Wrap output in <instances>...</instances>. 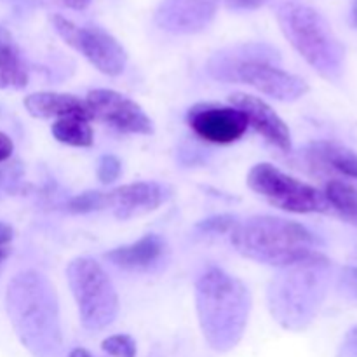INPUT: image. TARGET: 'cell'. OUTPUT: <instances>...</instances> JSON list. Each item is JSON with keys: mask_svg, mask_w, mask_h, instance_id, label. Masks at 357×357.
<instances>
[{"mask_svg": "<svg viewBox=\"0 0 357 357\" xmlns=\"http://www.w3.org/2000/svg\"><path fill=\"white\" fill-rule=\"evenodd\" d=\"M6 310L14 333L33 357H58L63 347L56 288L44 274L23 271L10 279Z\"/></svg>", "mask_w": 357, "mask_h": 357, "instance_id": "cell-1", "label": "cell"}, {"mask_svg": "<svg viewBox=\"0 0 357 357\" xmlns=\"http://www.w3.org/2000/svg\"><path fill=\"white\" fill-rule=\"evenodd\" d=\"M253 298L244 281L220 267H208L195 279V310L202 337L216 352L239 345L250 321Z\"/></svg>", "mask_w": 357, "mask_h": 357, "instance_id": "cell-2", "label": "cell"}, {"mask_svg": "<svg viewBox=\"0 0 357 357\" xmlns=\"http://www.w3.org/2000/svg\"><path fill=\"white\" fill-rule=\"evenodd\" d=\"M230 243L248 260L278 268L328 260L314 250L316 237L309 229L279 216L258 215L239 222Z\"/></svg>", "mask_w": 357, "mask_h": 357, "instance_id": "cell-3", "label": "cell"}, {"mask_svg": "<svg viewBox=\"0 0 357 357\" xmlns=\"http://www.w3.org/2000/svg\"><path fill=\"white\" fill-rule=\"evenodd\" d=\"M278 52L267 45H239L216 52L209 58L206 70L209 77L225 84H248L265 96L278 101H296L309 93V84L298 75L275 65Z\"/></svg>", "mask_w": 357, "mask_h": 357, "instance_id": "cell-4", "label": "cell"}, {"mask_svg": "<svg viewBox=\"0 0 357 357\" xmlns=\"http://www.w3.org/2000/svg\"><path fill=\"white\" fill-rule=\"evenodd\" d=\"M330 284V260L281 268L267 288L272 319L288 331H302L314 321Z\"/></svg>", "mask_w": 357, "mask_h": 357, "instance_id": "cell-5", "label": "cell"}, {"mask_svg": "<svg viewBox=\"0 0 357 357\" xmlns=\"http://www.w3.org/2000/svg\"><path fill=\"white\" fill-rule=\"evenodd\" d=\"M278 23L295 51L330 82H338L345 70V49L330 23L314 7L284 2L278 9Z\"/></svg>", "mask_w": 357, "mask_h": 357, "instance_id": "cell-6", "label": "cell"}, {"mask_svg": "<svg viewBox=\"0 0 357 357\" xmlns=\"http://www.w3.org/2000/svg\"><path fill=\"white\" fill-rule=\"evenodd\" d=\"M70 291L87 331H101L119 316V295L105 268L89 257L73 258L66 267Z\"/></svg>", "mask_w": 357, "mask_h": 357, "instance_id": "cell-7", "label": "cell"}, {"mask_svg": "<svg viewBox=\"0 0 357 357\" xmlns=\"http://www.w3.org/2000/svg\"><path fill=\"white\" fill-rule=\"evenodd\" d=\"M248 187L264 197L268 204L295 215L328 213L330 204L323 192L312 185L293 178L268 162L251 167L248 174Z\"/></svg>", "mask_w": 357, "mask_h": 357, "instance_id": "cell-8", "label": "cell"}, {"mask_svg": "<svg viewBox=\"0 0 357 357\" xmlns=\"http://www.w3.org/2000/svg\"><path fill=\"white\" fill-rule=\"evenodd\" d=\"M52 24L59 37L79 51L98 72L108 77L121 75L128 65V52L121 42L100 26H77L66 17L54 14Z\"/></svg>", "mask_w": 357, "mask_h": 357, "instance_id": "cell-9", "label": "cell"}, {"mask_svg": "<svg viewBox=\"0 0 357 357\" xmlns=\"http://www.w3.org/2000/svg\"><path fill=\"white\" fill-rule=\"evenodd\" d=\"M86 105L91 119L128 135H152L153 122L136 101L112 89H93L87 93Z\"/></svg>", "mask_w": 357, "mask_h": 357, "instance_id": "cell-10", "label": "cell"}, {"mask_svg": "<svg viewBox=\"0 0 357 357\" xmlns=\"http://www.w3.org/2000/svg\"><path fill=\"white\" fill-rule=\"evenodd\" d=\"M187 122L201 139L215 145H230L246 135L248 119L236 107L197 103L188 110Z\"/></svg>", "mask_w": 357, "mask_h": 357, "instance_id": "cell-11", "label": "cell"}, {"mask_svg": "<svg viewBox=\"0 0 357 357\" xmlns=\"http://www.w3.org/2000/svg\"><path fill=\"white\" fill-rule=\"evenodd\" d=\"M218 6V0H162L153 20L169 33L194 35L213 23Z\"/></svg>", "mask_w": 357, "mask_h": 357, "instance_id": "cell-12", "label": "cell"}, {"mask_svg": "<svg viewBox=\"0 0 357 357\" xmlns=\"http://www.w3.org/2000/svg\"><path fill=\"white\" fill-rule=\"evenodd\" d=\"M107 208L117 220H132L155 211L169 199V188L159 181H136L105 192Z\"/></svg>", "mask_w": 357, "mask_h": 357, "instance_id": "cell-13", "label": "cell"}, {"mask_svg": "<svg viewBox=\"0 0 357 357\" xmlns=\"http://www.w3.org/2000/svg\"><path fill=\"white\" fill-rule=\"evenodd\" d=\"M229 101L232 107L246 115L248 124L253 126L255 131L260 132L275 149L282 150V152L291 150V131L271 105L248 93L230 94Z\"/></svg>", "mask_w": 357, "mask_h": 357, "instance_id": "cell-14", "label": "cell"}, {"mask_svg": "<svg viewBox=\"0 0 357 357\" xmlns=\"http://www.w3.org/2000/svg\"><path fill=\"white\" fill-rule=\"evenodd\" d=\"M169 257L167 241L159 234H146L136 243L119 246L105 253V258L117 268L128 272L159 271Z\"/></svg>", "mask_w": 357, "mask_h": 357, "instance_id": "cell-15", "label": "cell"}, {"mask_svg": "<svg viewBox=\"0 0 357 357\" xmlns=\"http://www.w3.org/2000/svg\"><path fill=\"white\" fill-rule=\"evenodd\" d=\"M23 105L28 114L35 119L54 117L58 121L63 117H82L87 121H93L86 101L73 96V94L42 91V93L28 94Z\"/></svg>", "mask_w": 357, "mask_h": 357, "instance_id": "cell-16", "label": "cell"}, {"mask_svg": "<svg viewBox=\"0 0 357 357\" xmlns=\"http://www.w3.org/2000/svg\"><path fill=\"white\" fill-rule=\"evenodd\" d=\"M28 84V68L9 30L0 26V89H21Z\"/></svg>", "mask_w": 357, "mask_h": 357, "instance_id": "cell-17", "label": "cell"}, {"mask_svg": "<svg viewBox=\"0 0 357 357\" xmlns=\"http://www.w3.org/2000/svg\"><path fill=\"white\" fill-rule=\"evenodd\" d=\"M310 160L331 167L347 178L357 180V153L335 142H314L307 150Z\"/></svg>", "mask_w": 357, "mask_h": 357, "instance_id": "cell-18", "label": "cell"}, {"mask_svg": "<svg viewBox=\"0 0 357 357\" xmlns=\"http://www.w3.org/2000/svg\"><path fill=\"white\" fill-rule=\"evenodd\" d=\"M52 136L59 143L77 149H87L93 145L94 132L91 128V121L82 117H63L52 124Z\"/></svg>", "mask_w": 357, "mask_h": 357, "instance_id": "cell-19", "label": "cell"}, {"mask_svg": "<svg viewBox=\"0 0 357 357\" xmlns=\"http://www.w3.org/2000/svg\"><path fill=\"white\" fill-rule=\"evenodd\" d=\"M330 208H335L349 218H357V190L342 180L328 181L323 192Z\"/></svg>", "mask_w": 357, "mask_h": 357, "instance_id": "cell-20", "label": "cell"}, {"mask_svg": "<svg viewBox=\"0 0 357 357\" xmlns=\"http://www.w3.org/2000/svg\"><path fill=\"white\" fill-rule=\"evenodd\" d=\"M107 208V197L105 192L98 190H87L82 194L75 195L66 202V211L73 213V215H87V213L100 211V209Z\"/></svg>", "mask_w": 357, "mask_h": 357, "instance_id": "cell-21", "label": "cell"}, {"mask_svg": "<svg viewBox=\"0 0 357 357\" xmlns=\"http://www.w3.org/2000/svg\"><path fill=\"white\" fill-rule=\"evenodd\" d=\"M239 225V218L232 215H215L201 220L195 229L201 234H213V236H230Z\"/></svg>", "mask_w": 357, "mask_h": 357, "instance_id": "cell-22", "label": "cell"}, {"mask_svg": "<svg viewBox=\"0 0 357 357\" xmlns=\"http://www.w3.org/2000/svg\"><path fill=\"white\" fill-rule=\"evenodd\" d=\"M101 351L107 352L112 357H136L138 347H136L135 338L129 335H112L101 342Z\"/></svg>", "mask_w": 357, "mask_h": 357, "instance_id": "cell-23", "label": "cell"}, {"mask_svg": "<svg viewBox=\"0 0 357 357\" xmlns=\"http://www.w3.org/2000/svg\"><path fill=\"white\" fill-rule=\"evenodd\" d=\"M122 174V162L119 157L112 155V153H107V155H101L100 160H98L96 167V176L101 183L108 185L114 183L115 180H119Z\"/></svg>", "mask_w": 357, "mask_h": 357, "instance_id": "cell-24", "label": "cell"}, {"mask_svg": "<svg viewBox=\"0 0 357 357\" xmlns=\"http://www.w3.org/2000/svg\"><path fill=\"white\" fill-rule=\"evenodd\" d=\"M21 164L13 162L0 166V194L2 192H13L16 190L17 183L21 180Z\"/></svg>", "mask_w": 357, "mask_h": 357, "instance_id": "cell-25", "label": "cell"}, {"mask_svg": "<svg viewBox=\"0 0 357 357\" xmlns=\"http://www.w3.org/2000/svg\"><path fill=\"white\" fill-rule=\"evenodd\" d=\"M340 286L349 296L357 300V268L356 267H345L340 275Z\"/></svg>", "mask_w": 357, "mask_h": 357, "instance_id": "cell-26", "label": "cell"}, {"mask_svg": "<svg viewBox=\"0 0 357 357\" xmlns=\"http://www.w3.org/2000/svg\"><path fill=\"white\" fill-rule=\"evenodd\" d=\"M338 357H357V326L345 335L338 351Z\"/></svg>", "mask_w": 357, "mask_h": 357, "instance_id": "cell-27", "label": "cell"}, {"mask_svg": "<svg viewBox=\"0 0 357 357\" xmlns=\"http://www.w3.org/2000/svg\"><path fill=\"white\" fill-rule=\"evenodd\" d=\"M14 152V143L6 132L0 131V164L7 162Z\"/></svg>", "mask_w": 357, "mask_h": 357, "instance_id": "cell-28", "label": "cell"}, {"mask_svg": "<svg viewBox=\"0 0 357 357\" xmlns=\"http://www.w3.org/2000/svg\"><path fill=\"white\" fill-rule=\"evenodd\" d=\"M264 2L265 0H227L229 7H232V9H237V10L258 9Z\"/></svg>", "mask_w": 357, "mask_h": 357, "instance_id": "cell-29", "label": "cell"}, {"mask_svg": "<svg viewBox=\"0 0 357 357\" xmlns=\"http://www.w3.org/2000/svg\"><path fill=\"white\" fill-rule=\"evenodd\" d=\"M14 237V230L9 223H3L0 222V248H6L7 244L13 241Z\"/></svg>", "mask_w": 357, "mask_h": 357, "instance_id": "cell-30", "label": "cell"}, {"mask_svg": "<svg viewBox=\"0 0 357 357\" xmlns=\"http://www.w3.org/2000/svg\"><path fill=\"white\" fill-rule=\"evenodd\" d=\"M63 2H65V6L70 7V9L82 10V9H86L87 6H89L91 0H63Z\"/></svg>", "mask_w": 357, "mask_h": 357, "instance_id": "cell-31", "label": "cell"}, {"mask_svg": "<svg viewBox=\"0 0 357 357\" xmlns=\"http://www.w3.org/2000/svg\"><path fill=\"white\" fill-rule=\"evenodd\" d=\"M68 357H94L91 354L89 351H86V349H73L72 352H70Z\"/></svg>", "mask_w": 357, "mask_h": 357, "instance_id": "cell-32", "label": "cell"}, {"mask_svg": "<svg viewBox=\"0 0 357 357\" xmlns=\"http://www.w3.org/2000/svg\"><path fill=\"white\" fill-rule=\"evenodd\" d=\"M9 255H10V250H9V248H0V267H2V265H3V261H6L7 260V257H9Z\"/></svg>", "mask_w": 357, "mask_h": 357, "instance_id": "cell-33", "label": "cell"}, {"mask_svg": "<svg viewBox=\"0 0 357 357\" xmlns=\"http://www.w3.org/2000/svg\"><path fill=\"white\" fill-rule=\"evenodd\" d=\"M352 24L357 28V0L352 2Z\"/></svg>", "mask_w": 357, "mask_h": 357, "instance_id": "cell-34", "label": "cell"}]
</instances>
